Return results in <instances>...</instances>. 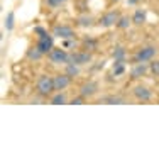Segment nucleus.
<instances>
[{"label":"nucleus","mask_w":159,"mask_h":149,"mask_svg":"<svg viewBox=\"0 0 159 149\" xmlns=\"http://www.w3.org/2000/svg\"><path fill=\"white\" fill-rule=\"evenodd\" d=\"M52 34L56 37H61V39H71V37H75V30L70 26H56L52 29Z\"/></svg>","instance_id":"8"},{"label":"nucleus","mask_w":159,"mask_h":149,"mask_svg":"<svg viewBox=\"0 0 159 149\" xmlns=\"http://www.w3.org/2000/svg\"><path fill=\"white\" fill-rule=\"evenodd\" d=\"M119 19H120V14L117 10H112V12H107L105 15H102L100 26L102 27H112V26H117Z\"/></svg>","instance_id":"6"},{"label":"nucleus","mask_w":159,"mask_h":149,"mask_svg":"<svg viewBox=\"0 0 159 149\" xmlns=\"http://www.w3.org/2000/svg\"><path fill=\"white\" fill-rule=\"evenodd\" d=\"M64 73L70 75L71 78H75V76L80 75V64H75V63H66V70H64Z\"/></svg>","instance_id":"15"},{"label":"nucleus","mask_w":159,"mask_h":149,"mask_svg":"<svg viewBox=\"0 0 159 149\" xmlns=\"http://www.w3.org/2000/svg\"><path fill=\"white\" fill-rule=\"evenodd\" d=\"M112 2H120V0H112Z\"/></svg>","instance_id":"30"},{"label":"nucleus","mask_w":159,"mask_h":149,"mask_svg":"<svg viewBox=\"0 0 159 149\" xmlns=\"http://www.w3.org/2000/svg\"><path fill=\"white\" fill-rule=\"evenodd\" d=\"M68 104H71V105H81V104H85V97H81V95H80V97H75L73 100L68 102Z\"/></svg>","instance_id":"24"},{"label":"nucleus","mask_w":159,"mask_h":149,"mask_svg":"<svg viewBox=\"0 0 159 149\" xmlns=\"http://www.w3.org/2000/svg\"><path fill=\"white\" fill-rule=\"evenodd\" d=\"M49 59L56 64H66L68 59H70V54H68L64 49H59V48H52L51 53H49Z\"/></svg>","instance_id":"4"},{"label":"nucleus","mask_w":159,"mask_h":149,"mask_svg":"<svg viewBox=\"0 0 159 149\" xmlns=\"http://www.w3.org/2000/svg\"><path fill=\"white\" fill-rule=\"evenodd\" d=\"M130 24H132V17H127V15H120L119 22H117V26H119L120 29H127Z\"/></svg>","instance_id":"21"},{"label":"nucleus","mask_w":159,"mask_h":149,"mask_svg":"<svg viewBox=\"0 0 159 149\" xmlns=\"http://www.w3.org/2000/svg\"><path fill=\"white\" fill-rule=\"evenodd\" d=\"M58 2H59V3H63V2H66V0H58Z\"/></svg>","instance_id":"29"},{"label":"nucleus","mask_w":159,"mask_h":149,"mask_svg":"<svg viewBox=\"0 0 159 149\" xmlns=\"http://www.w3.org/2000/svg\"><path fill=\"white\" fill-rule=\"evenodd\" d=\"M112 56H113L115 61H125V56H127L125 48H122V46H115L113 51H112Z\"/></svg>","instance_id":"13"},{"label":"nucleus","mask_w":159,"mask_h":149,"mask_svg":"<svg viewBox=\"0 0 159 149\" xmlns=\"http://www.w3.org/2000/svg\"><path fill=\"white\" fill-rule=\"evenodd\" d=\"M134 97L141 102H149L152 98V91L146 85H137V86H134Z\"/></svg>","instance_id":"5"},{"label":"nucleus","mask_w":159,"mask_h":149,"mask_svg":"<svg viewBox=\"0 0 159 149\" xmlns=\"http://www.w3.org/2000/svg\"><path fill=\"white\" fill-rule=\"evenodd\" d=\"M34 32H36L39 37H44V36H48L46 29H43V27H36V29H34Z\"/></svg>","instance_id":"25"},{"label":"nucleus","mask_w":159,"mask_h":149,"mask_svg":"<svg viewBox=\"0 0 159 149\" xmlns=\"http://www.w3.org/2000/svg\"><path fill=\"white\" fill-rule=\"evenodd\" d=\"M5 27L9 29V30H12V29H14V14H12V12L7 14V19H5Z\"/></svg>","instance_id":"22"},{"label":"nucleus","mask_w":159,"mask_h":149,"mask_svg":"<svg viewBox=\"0 0 159 149\" xmlns=\"http://www.w3.org/2000/svg\"><path fill=\"white\" fill-rule=\"evenodd\" d=\"M76 21H78V26H81V27H90V26H93L92 15H80Z\"/></svg>","instance_id":"19"},{"label":"nucleus","mask_w":159,"mask_h":149,"mask_svg":"<svg viewBox=\"0 0 159 149\" xmlns=\"http://www.w3.org/2000/svg\"><path fill=\"white\" fill-rule=\"evenodd\" d=\"M146 19H147L146 10H141V9H137L134 12V15H132V22H134V24H137V26L144 24V22H146Z\"/></svg>","instance_id":"12"},{"label":"nucleus","mask_w":159,"mask_h":149,"mask_svg":"<svg viewBox=\"0 0 159 149\" xmlns=\"http://www.w3.org/2000/svg\"><path fill=\"white\" fill-rule=\"evenodd\" d=\"M43 54H44V53L41 51V49L37 48V46H34V48H31V49H29V53H27V58L31 59V61H37V59H41V58H43Z\"/></svg>","instance_id":"16"},{"label":"nucleus","mask_w":159,"mask_h":149,"mask_svg":"<svg viewBox=\"0 0 159 149\" xmlns=\"http://www.w3.org/2000/svg\"><path fill=\"white\" fill-rule=\"evenodd\" d=\"M37 48H39L44 54H49L51 49L54 48V46H52V37L49 36V34L44 36V37H39V41H37Z\"/></svg>","instance_id":"10"},{"label":"nucleus","mask_w":159,"mask_h":149,"mask_svg":"<svg viewBox=\"0 0 159 149\" xmlns=\"http://www.w3.org/2000/svg\"><path fill=\"white\" fill-rule=\"evenodd\" d=\"M97 39H90V37H86L85 41H83V48H85V51H95L97 49Z\"/></svg>","instance_id":"20"},{"label":"nucleus","mask_w":159,"mask_h":149,"mask_svg":"<svg viewBox=\"0 0 159 149\" xmlns=\"http://www.w3.org/2000/svg\"><path fill=\"white\" fill-rule=\"evenodd\" d=\"M46 3H48V7H51V9H54V7L59 5L58 0H46Z\"/></svg>","instance_id":"27"},{"label":"nucleus","mask_w":159,"mask_h":149,"mask_svg":"<svg viewBox=\"0 0 159 149\" xmlns=\"http://www.w3.org/2000/svg\"><path fill=\"white\" fill-rule=\"evenodd\" d=\"M124 73H125V63H124V61H115L113 70H112V75L113 76H122Z\"/></svg>","instance_id":"17"},{"label":"nucleus","mask_w":159,"mask_h":149,"mask_svg":"<svg viewBox=\"0 0 159 149\" xmlns=\"http://www.w3.org/2000/svg\"><path fill=\"white\" fill-rule=\"evenodd\" d=\"M70 85H71V76L70 75L63 73V75L54 76V90L56 91H64Z\"/></svg>","instance_id":"7"},{"label":"nucleus","mask_w":159,"mask_h":149,"mask_svg":"<svg viewBox=\"0 0 159 149\" xmlns=\"http://www.w3.org/2000/svg\"><path fill=\"white\" fill-rule=\"evenodd\" d=\"M97 91H98L97 81H86V83H83L81 88H80V95L85 97V98H88V97H92V95H95Z\"/></svg>","instance_id":"9"},{"label":"nucleus","mask_w":159,"mask_h":149,"mask_svg":"<svg viewBox=\"0 0 159 149\" xmlns=\"http://www.w3.org/2000/svg\"><path fill=\"white\" fill-rule=\"evenodd\" d=\"M154 56H156V48L154 46H144L134 56V63H147V61H152Z\"/></svg>","instance_id":"2"},{"label":"nucleus","mask_w":159,"mask_h":149,"mask_svg":"<svg viewBox=\"0 0 159 149\" xmlns=\"http://www.w3.org/2000/svg\"><path fill=\"white\" fill-rule=\"evenodd\" d=\"M147 70H149L147 63H135L130 70V76L132 78H141V76H144L147 73Z\"/></svg>","instance_id":"11"},{"label":"nucleus","mask_w":159,"mask_h":149,"mask_svg":"<svg viewBox=\"0 0 159 149\" xmlns=\"http://www.w3.org/2000/svg\"><path fill=\"white\" fill-rule=\"evenodd\" d=\"M92 61V53L90 51H78V53H71L68 63H75V64H86Z\"/></svg>","instance_id":"3"},{"label":"nucleus","mask_w":159,"mask_h":149,"mask_svg":"<svg viewBox=\"0 0 159 149\" xmlns=\"http://www.w3.org/2000/svg\"><path fill=\"white\" fill-rule=\"evenodd\" d=\"M36 88H37V91H39L43 97L51 95V91L54 90V78H51V76H48V75H43L39 80H37Z\"/></svg>","instance_id":"1"},{"label":"nucleus","mask_w":159,"mask_h":149,"mask_svg":"<svg viewBox=\"0 0 159 149\" xmlns=\"http://www.w3.org/2000/svg\"><path fill=\"white\" fill-rule=\"evenodd\" d=\"M51 104L52 105H64V104H68L66 93H64V91H59L58 95H54V97L51 98Z\"/></svg>","instance_id":"18"},{"label":"nucleus","mask_w":159,"mask_h":149,"mask_svg":"<svg viewBox=\"0 0 159 149\" xmlns=\"http://www.w3.org/2000/svg\"><path fill=\"white\" fill-rule=\"evenodd\" d=\"M102 104H108V105H124L127 104L122 97H105L102 98Z\"/></svg>","instance_id":"14"},{"label":"nucleus","mask_w":159,"mask_h":149,"mask_svg":"<svg viewBox=\"0 0 159 149\" xmlns=\"http://www.w3.org/2000/svg\"><path fill=\"white\" fill-rule=\"evenodd\" d=\"M149 70L152 71V75H154V76H159V61H151Z\"/></svg>","instance_id":"23"},{"label":"nucleus","mask_w":159,"mask_h":149,"mask_svg":"<svg viewBox=\"0 0 159 149\" xmlns=\"http://www.w3.org/2000/svg\"><path fill=\"white\" fill-rule=\"evenodd\" d=\"M137 3V0H129V5H135Z\"/></svg>","instance_id":"28"},{"label":"nucleus","mask_w":159,"mask_h":149,"mask_svg":"<svg viewBox=\"0 0 159 149\" xmlns=\"http://www.w3.org/2000/svg\"><path fill=\"white\" fill-rule=\"evenodd\" d=\"M73 44H75L73 37H71V39H63V46H64V48H71Z\"/></svg>","instance_id":"26"}]
</instances>
